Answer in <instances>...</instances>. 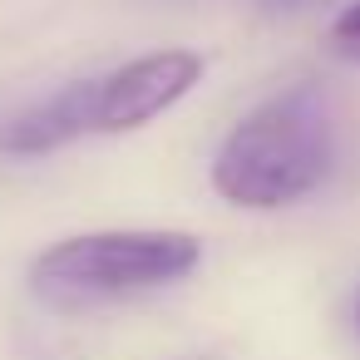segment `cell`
Instances as JSON below:
<instances>
[{
    "label": "cell",
    "mask_w": 360,
    "mask_h": 360,
    "mask_svg": "<svg viewBox=\"0 0 360 360\" xmlns=\"http://www.w3.org/2000/svg\"><path fill=\"white\" fill-rule=\"evenodd\" d=\"M94 89H99V79H75V84H65L60 94H50L45 104L15 114L6 129H0V148L15 153V158H40V153H55V148H65V143H75V139L94 134V129H89Z\"/></svg>",
    "instance_id": "obj_4"
},
{
    "label": "cell",
    "mask_w": 360,
    "mask_h": 360,
    "mask_svg": "<svg viewBox=\"0 0 360 360\" xmlns=\"http://www.w3.org/2000/svg\"><path fill=\"white\" fill-rule=\"evenodd\" d=\"M330 45H335V55H340V60L360 65V0H355L350 11H340V15H335V25H330Z\"/></svg>",
    "instance_id": "obj_5"
},
{
    "label": "cell",
    "mask_w": 360,
    "mask_h": 360,
    "mask_svg": "<svg viewBox=\"0 0 360 360\" xmlns=\"http://www.w3.org/2000/svg\"><path fill=\"white\" fill-rule=\"evenodd\" d=\"M198 262H202V242L193 232H168V227L84 232L45 247L30 262V291L50 311H89L104 301L173 286Z\"/></svg>",
    "instance_id": "obj_2"
},
{
    "label": "cell",
    "mask_w": 360,
    "mask_h": 360,
    "mask_svg": "<svg viewBox=\"0 0 360 360\" xmlns=\"http://www.w3.org/2000/svg\"><path fill=\"white\" fill-rule=\"evenodd\" d=\"M202 79V55L198 50H153L143 60H129L94 89V134H129L173 109L193 84Z\"/></svg>",
    "instance_id": "obj_3"
},
{
    "label": "cell",
    "mask_w": 360,
    "mask_h": 360,
    "mask_svg": "<svg viewBox=\"0 0 360 360\" xmlns=\"http://www.w3.org/2000/svg\"><path fill=\"white\" fill-rule=\"evenodd\" d=\"M335 158L330 109L311 84H296L266 104H257L217 148L212 188L237 207H286L301 202Z\"/></svg>",
    "instance_id": "obj_1"
},
{
    "label": "cell",
    "mask_w": 360,
    "mask_h": 360,
    "mask_svg": "<svg viewBox=\"0 0 360 360\" xmlns=\"http://www.w3.org/2000/svg\"><path fill=\"white\" fill-rule=\"evenodd\" d=\"M350 321H355V335H360V291H355V311H350Z\"/></svg>",
    "instance_id": "obj_6"
}]
</instances>
